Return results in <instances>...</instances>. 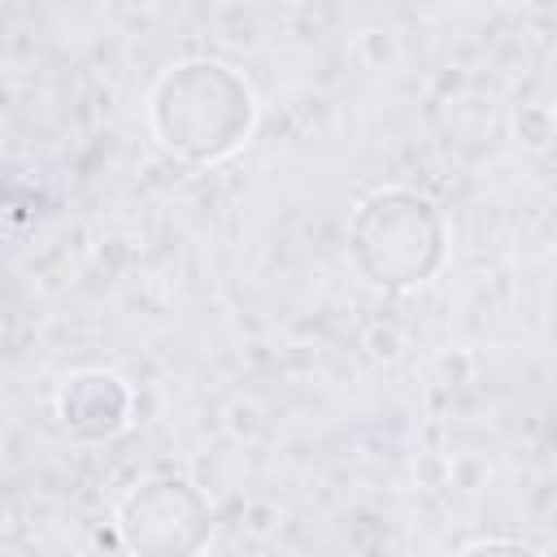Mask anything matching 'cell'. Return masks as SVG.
<instances>
[{
	"instance_id": "6da1fadb",
	"label": "cell",
	"mask_w": 557,
	"mask_h": 557,
	"mask_svg": "<svg viewBox=\"0 0 557 557\" xmlns=\"http://www.w3.org/2000/svg\"><path fill=\"white\" fill-rule=\"evenodd\" d=\"M148 122L170 152L205 165L231 157L248 139L257 122V100L231 65L178 61L157 78L148 96Z\"/></svg>"
},
{
	"instance_id": "7a4b0ae2",
	"label": "cell",
	"mask_w": 557,
	"mask_h": 557,
	"mask_svg": "<svg viewBox=\"0 0 557 557\" xmlns=\"http://www.w3.org/2000/svg\"><path fill=\"white\" fill-rule=\"evenodd\" d=\"M348 261L374 287L405 292L426 283L444 261V222L409 187H379L348 218Z\"/></svg>"
},
{
	"instance_id": "3957f363",
	"label": "cell",
	"mask_w": 557,
	"mask_h": 557,
	"mask_svg": "<svg viewBox=\"0 0 557 557\" xmlns=\"http://www.w3.org/2000/svg\"><path fill=\"white\" fill-rule=\"evenodd\" d=\"M209 531L213 505L183 474H152L117 505V540L131 557H200Z\"/></svg>"
},
{
	"instance_id": "277c9868",
	"label": "cell",
	"mask_w": 557,
	"mask_h": 557,
	"mask_svg": "<svg viewBox=\"0 0 557 557\" xmlns=\"http://www.w3.org/2000/svg\"><path fill=\"white\" fill-rule=\"evenodd\" d=\"M61 409V422L83 435V440H109L126 426V413H131V392L122 387L117 374H104V370H87V374H74L70 387L61 392L57 400Z\"/></svg>"
},
{
	"instance_id": "5b68a950",
	"label": "cell",
	"mask_w": 557,
	"mask_h": 557,
	"mask_svg": "<svg viewBox=\"0 0 557 557\" xmlns=\"http://www.w3.org/2000/svg\"><path fill=\"white\" fill-rule=\"evenodd\" d=\"M457 557H544V553L531 548V544H522V540H474Z\"/></svg>"
}]
</instances>
